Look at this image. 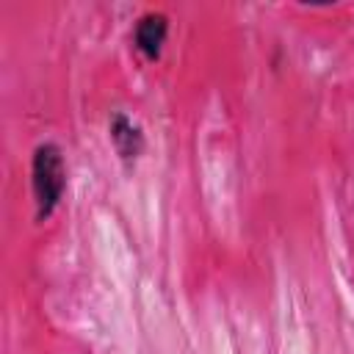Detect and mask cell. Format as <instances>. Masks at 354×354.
<instances>
[{
	"label": "cell",
	"instance_id": "1",
	"mask_svg": "<svg viewBox=\"0 0 354 354\" xmlns=\"http://www.w3.org/2000/svg\"><path fill=\"white\" fill-rule=\"evenodd\" d=\"M30 191L36 202V221H47L66 191V160L55 141H41L30 158Z\"/></svg>",
	"mask_w": 354,
	"mask_h": 354
},
{
	"label": "cell",
	"instance_id": "2",
	"mask_svg": "<svg viewBox=\"0 0 354 354\" xmlns=\"http://www.w3.org/2000/svg\"><path fill=\"white\" fill-rule=\"evenodd\" d=\"M108 136H111V144H113V149H116V155H119V160L124 166H133L141 158V152H144V133H141L138 122H133L127 113L116 111L111 116Z\"/></svg>",
	"mask_w": 354,
	"mask_h": 354
},
{
	"label": "cell",
	"instance_id": "3",
	"mask_svg": "<svg viewBox=\"0 0 354 354\" xmlns=\"http://www.w3.org/2000/svg\"><path fill=\"white\" fill-rule=\"evenodd\" d=\"M166 36H169V19L160 11L141 14L138 22H136V28H133V44H136V50L147 61H158L160 58L163 44H166Z\"/></svg>",
	"mask_w": 354,
	"mask_h": 354
}]
</instances>
